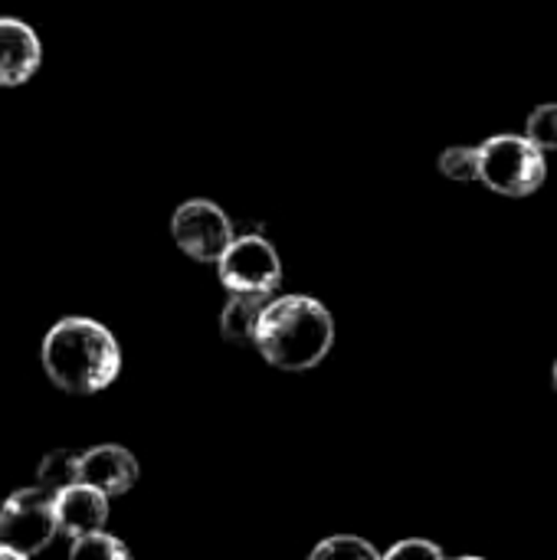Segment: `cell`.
Listing matches in <instances>:
<instances>
[{"instance_id": "cell-18", "label": "cell", "mask_w": 557, "mask_h": 560, "mask_svg": "<svg viewBox=\"0 0 557 560\" xmlns=\"http://www.w3.org/2000/svg\"><path fill=\"white\" fill-rule=\"evenodd\" d=\"M552 384H555V390H557V361H555V371H552Z\"/></svg>"}, {"instance_id": "cell-4", "label": "cell", "mask_w": 557, "mask_h": 560, "mask_svg": "<svg viewBox=\"0 0 557 560\" xmlns=\"http://www.w3.org/2000/svg\"><path fill=\"white\" fill-rule=\"evenodd\" d=\"M59 532L56 492L46 486L13 492L0 509V541L16 548L23 558L43 551Z\"/></svg>"}, {"instance_id": "cell-13", "label": "cell", "mask_w": 557, "mask_h": 560, "mask_svg": "<svg viewBox=\"0 0 557 560\" xmlns=\"http://www.w3.org/2000/svg\"><path fill=\"white\" fill-rule=\"evenodd\" d=\"M479 148H446L440 154V174L450 180H479Z\"/></svg>"}, {"instance_id": "cell-10", "label": "cell", "mask_w": 557, "mask_h": 560, "mask_svg": "<svg viewBox=\"0 0 557 560\" xmlns=\"http://www.w3.org/2000/svg\"><path fill=\"white\" fill-rule=\"evenodd\" d=\"M269 305L266 292H233V299L227 302L223 315H220V331L230 345H246L256 338L259 328V315Z\"/></svg>"}, {"instance_id": "cell-11", "label": "cell", "mask_w": 557, "mask_h": 560, "mask_svg": "<svg viewBox=\"0 0 557 560\" xmlns=\"http://www.w3.org/2000/svg\"><path fill=\"white\" fill-rule=\"evenodd\" d=\"M36 479H39V486H46V489H53V492H62V489L82 482V456L66 453V450H56V453H49V456L39 463Z\"/></svg>"}, {"instance_id": "cell-8", "label": "cell", "mask_w": 557, "mask_h": 560, "mask_svg": "<svg viewBox=\"0 0 557 560\" xmlns=\"http://www.w3.org/2000/svg\"><path fill=\"white\" fill-rule=\"evenodd\" d=\"M39 39L36 33L10 16H0V85L26 82L39 66Z\"/></svg>"}, {"instance_id": "cell-7", "label": "cell", "mask_w": 557, "mask_h": 560, "mask_svg": "<svg viewBox=\"0 0 557 560\" xmlns=\"http://www.w3.org/2000/svg\"><path fill=\"white\" fill-rule=\"evenodd\" d=\"M56 518H59V532H66L72 541L82 535L102 532L108 518V495L89 482H76L56 492Z\"/></svg>"}, {"instance_id": "cell-17", "label": "cell", "mask_w": 557, "mask_h": 560, "mask_svg": "<svg viewBox=\"0 0 557 560\" xmlns=\"http://www.w3.org/2000/svg\"><path fill=\"white\" fill-rule=\"evenodd\" d=\"M0 560H23V555L16 551V548H10L7 541L0 545Z\"/></svg>"}, {"instance_id": "cell-14", "label": "cell", "mask_w": 557, "mask_h": 560, "mask_svg": "<svg viewBox=\"0 0 557 560\" xmlns=\"http://www.w3.org/2000/svg\"><path fill=\"white\" fill-rule=\"evenodd\" d=\"M525 135L542 148V151H557V102L538 105L529 121H525Z\"/></svg>"}, {"instance_id": "cell-12", "label": "cell", "mask_w": 557, "mask_h": 560, "mask_svg": "<svg viewBox=\"0 0 557 560\" xmlns=\"http://www.w3.org/2000/svg\"><path fill=\"white\" fill-rule=\"evenodd\" d=\"M69 555L76 560H125L128 558V548L118 538L105 535V532H92V535L76 538Z\"/></svg>"}, {"instance_id": "cell-15", "label": "cell", "mask_w": 557, "mask_h": 560, "mask_svg": "<svg viewBox=\"0 0 557 560\" xmlns=\"http://www.w3.org/2000/svg\"><path fill=\"white\" fill-rule=\"evenodd\" d=\"M335 555H351V558H358V560L378 558V551H374V545H371V541H364V538H355V535H335V538L322 541V545L312 551V560L335 558Z\"/></svg>"}, {"instance_id": "cell-2", "label": "cell", "mask_w": 557, "mask_h": 560, "mask_svg": "<svg viewBox=\"0 0 557 560\" xmlns=\"http://www.w3.org/2000/svg\"><path fill=\"white\" fill-rule=\"evenodd\" d=\"M43 368L69 394H98L121 371V351L112 331L92 318H62L43 338Z\"/></svg>"}, {"instance_id": "cell-1", "label": "cell", "mask_w": 557, "mask_h": 560, "mask_svg": "<svg viewBox=\"0 0 557 560\" xmlns=\"http://www.w3.org/2000/svg\"><path fill=\"white\" fill-rule=\"evenodd\" d=\"M253 345L266 358V364L279 371H312L328 358L335 345L332 312L312 295L269 299L259 315Z\"/></svg>"}, {"instance_id": "cell-6", "label": "cell", "mask_w": 557, "mask_h": 560, "mask_svg": "<svg viewBox=\"0 0 557 560\" xmlns=\"http://www.w3.org/2000/svg\"><path fill=\"white\" fill-rule=\"evenodd\" d=\"M171 233H174V243L181 246V253H187L197 262H217L227 253V246L233 243L230 217L210 200L181 203L174 210Z\"/></svg>"}, {"instance_id": "cell-3", "label": "cell", "mask_w": 557, "mask_h": 560, "mask_svg": "<svg viewBox=\"0 0 557 560\" xmlns=\"http://www.w3.org/2000/svg\"><path fill=\"white\" fill-rule=\"evenodd\" d=\"M479 154V180L502 197H529L545 184V151L529 135H492Z\"/></svg>"}, {"instance_id": "cell-16", "label": "cell", "mask_w": 557, "mask_h": 560, "mask_svg": "<svg viewBox=\"0 0 557 560\" xmlns=\"http://www.w3.org/2000/svg\"><path fill=\"white\" fill-rule=\"evenodd\" d=\"M404 555H427V558H440L443 551L437 548V545H430V541H401V545H394L391 551H387V558H404Z\"/></svg>"}, {"instance_id": "cell-5", "label": "cell", "mask_w": 557, "mask_h": 560, "mask_svg": "<svg viewBox=\"0 0 557 560\" xmlns=\"http://www.w3.org/2000/svg\"><path fill=\"white\" fill-rule=\"evenodd\" d=\"M220 282L230 292H266L272 295L282 282V262L266 236H233L227 253L217 259Z\"/></svg>"}, {"instance_id": "cell-9", "label": "cell", "mask_w": 557, "mask_h": 560, "mask_svg": "<svg viewBox=\"0 0 557 560\" xmlns=\"http://www.w3.org/2000/svg\"><path fill=\"white\" fill-rule=\"evenodd\" d=\"M82 482L95 486L108 499L125 495L138 482V463L121 446H95L82 456Z\"/></svg>"}]
</instances>
